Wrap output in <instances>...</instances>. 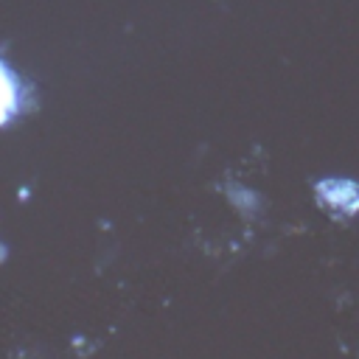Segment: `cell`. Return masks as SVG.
Masks as SVG:
<instances>
[{"label": "cell", "instance_id": "7a4b0ae2", "mask_svg": "<svg viewBox=\"0 0 359 359\" xmlns=\"http://www.w3.org/2000/svg\"><path fill=\"white\" fill-rule=\"evenodd\" d=\"M11 104H14V87H11V76H8V73L0 67V121L8 115Z\"/></svg>", "mask_w": 359, "mask_h": 359}, {"label": "cell", "instance_id": "6da1fadb", "mask_svg": "<svg viewBox=\"0 0 359 359\" xmlns=\"http://www.w3.org/2000/svg\"><path fill=\"white\" fill-rule=\"evenodd\" d=\"M317 194L323 199V205L334 213H345V216H353L359 210V188L353 182H345V180H328V182H320L317 185Z\"/></svg>", "mask_w": 359, "mask_h": 359}]
</instances>
